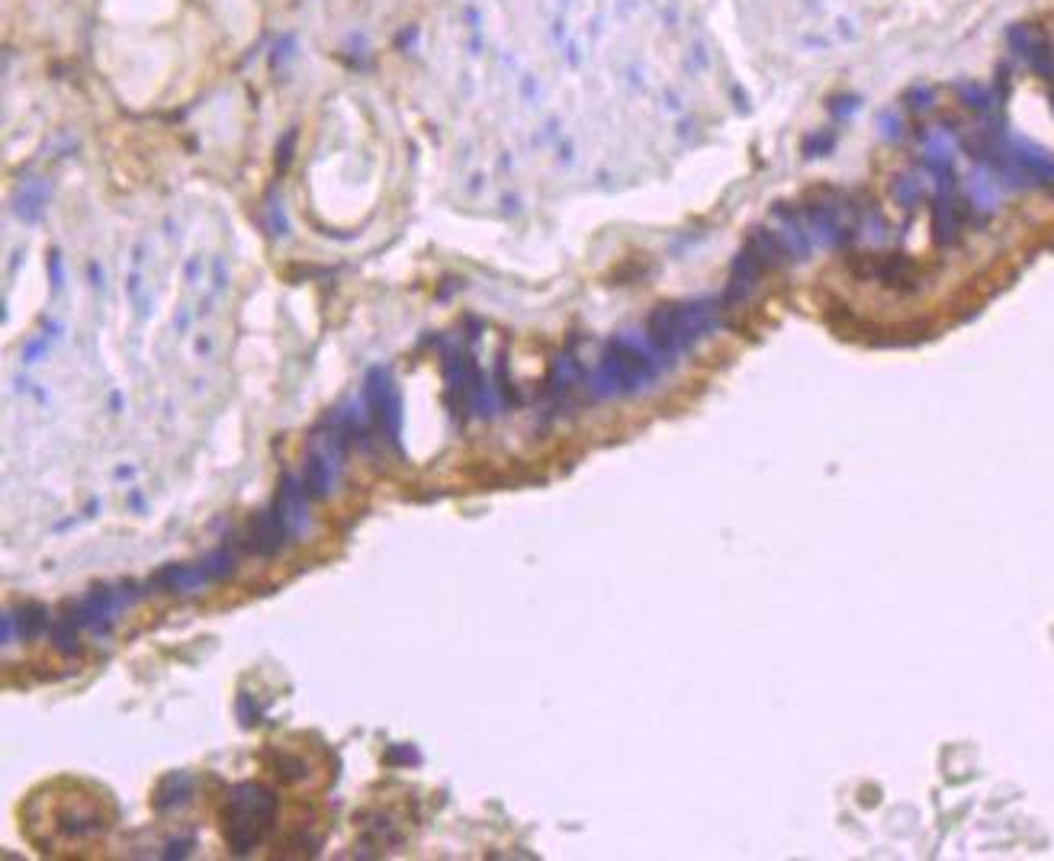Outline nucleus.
<instances>
[{"mask_svg": "<svg viewBox=\"0 0 1054 861\" xmlns=\"http://www.w3.org/2000/svg\"><path fill=\"white\" fill-rule=\"evenodd\" d=\"M961 96H964V103H967L971 110H977V113H990V110H994V94H990L987 88H981V84H964Z\"/></svg>", "mask_w": 1054, "mask_h": 861, "instance_id": "4", "label": "nucleus"}, {"mask_svg": "<svg viewBox=\"0 0 1054 861\" xmlns=\"http://www.w3.org/2000/svg\"><path fill=\"white\" fill-rule=\"evenodd\" d=\"M1052 110H1054V91H1052Z\"/></svg>", "mask_w": 1054, "mask_h": 861, "instance_id": "5", "label": "nucleus"}, {"mask_svg": "<svg viewBox=\"0 0 1054 861\" xmlns=\"http://www.w3.org/2000/svg\"><path fill=\"white\" fill-rule=\"evenodd\" d=\"M274 814H277V801L267 788L261 784H239L229 794V804L222 811V829H226V842L236 852H251L254 846L264 842V836L274 826Z\"/></svg>", "mask_w": 1054, "mask_h": 861, "instance_id": "1", "label": "nucleus"}, {"mask_svg": "<svg viewBox=\"0 0 1054 861\" xmlns=\"http://www.w3.org/2000/svg\"><path fill=\"white\" fill-rule=\"evenodd\" d=\"M932 229H936V239L939 244H955L961 236V209L955 203L952 191L939 193L936 199V209H932Z\"/></svg>", "mask_w": 1054, "mask_h": 861, "instance_id": "3", "label": "nucleus"}, {"mask_svg": "<svg viewBox=\"0 0 1054 861\" xmlns=\"http://www.w3.org/2000/svg\"><path fill=\"white\" fill-rule=\"evenodd\" d=\"M1007 43L1035 74H1042L1045 81H1054V48L1039 26H1032V23L1009 26Z\"/></svg>", "mask_w": 1054, "mask_h": 861, "instance_id": "2", "label": "nucleus"}]
</instances>
